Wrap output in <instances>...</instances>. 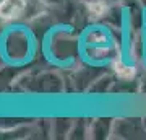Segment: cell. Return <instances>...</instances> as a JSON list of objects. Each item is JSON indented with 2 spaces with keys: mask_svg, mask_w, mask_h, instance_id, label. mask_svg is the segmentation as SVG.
I'll return each instance as SVG.
<instances>
[{
  "mask_svg": "<svg viewBox=\"0 0 146 140\" xmlns=\"http://www.w3.org/2000/svg\"><path fill=\"white\" fill-rule=\"evenodd\" d=\"M28 8V0H0V20L13 21L23 16Z\"/></svg>",
  "mask_w": 146,
  "mask_h": 140,
  "instance_id": "6da1fadb",
  "label": "cell"
},
{
  "mask_svg": "<svg viewBox=\"0 0 146 140\" xmlns=\"http://www.w3.org/2000/svg\"><path fill=\"white\" fill-rule=\"evenodd\" d=\"M89 8H91V13H93L94 16H101V15L106 13V5L102 2H93Z\"/></svg>",
  "mask_w": 146,
  "mask_h": 140,
  "instance_id": "3957f363",
  "label": "cell"
},
{
  "mask_svg": "<svg viewBox=\"0 0 146 140\" xmlns=\"http://www.w3.org/2000/svg\"><path fill=\"white\" fill-rule=\"evenodd\" d=\"M114 70L117 73V77L122 78V80H130L135 75V68L130 67V65H127V64H123L122 60H115L114 62Z\"/></svg>",
  "mask_w": 146,
  "mask_h": 140,
  "instance_id": "7a4b0ae2",
  "label": "cell"
}]
</instances>
